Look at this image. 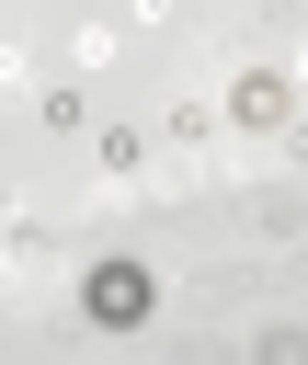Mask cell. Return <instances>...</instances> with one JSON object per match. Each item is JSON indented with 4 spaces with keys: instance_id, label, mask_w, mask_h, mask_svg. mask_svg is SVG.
Segmentation results:
<instances>
[{
    "instance_id": "obj_1",
    "label": "cell",
    "mask_w": 308,
    "mask_h": 365,
    "mask_svg": "<svg viewBox=\"0 0 308 365\" xmlns=\"http://www.w3.org/2000/svg\"><path fill=\"white\" fill-rule=\"evenodd\" d=\"M80 319H91V331H148V319H160V262H137V251L80 262Z\"/></svg>"
},
{
    "instance_id": "obj_2",
    "label": "cell",
    "mask_w": 308,
    "mask_h": 365,
    "mask_svg": "<svg viewBox=\"0 0 308 365\" xmlns=\"http://www.w3.org/2000/svg\"><path fill=\"white\" fill-rule=\"evenodd\" d=\"M217 103H228L240 137H285V125H297V80H285V68H228Z\"/></svg>"
},
{
    "instance_id": "obj_3",
    "label": "cell",
    "mask_w": 308,
    "mask_h": 365,
    "mask_svg": "<svg viewBox=\"0 0 308 365\" xmlns=\"http://www.w3.org/2000/svg\"><path fill=\"white\" fill-rule=\"evenodd\" d=\"M240 217H251V240H297V228H308L297 194H240Z\"/></svg>"
},
{
    "instance_id": "obj_4",
    "label": "cell",
    "mask_w": 308,
    "mask_h": 365,
    "mask_svg": "<svg viewBox=\"0 0 308 365\" xmlns=\"http://www.w3.org/2000/svg\"><path fill=\"white\" fill-rule=\"evenodd\" d=\"M34 125H46V137H80V125H91V103H80V91H68V80H57V91H46V103H34Z\"/></svg>"
},
{
    "instance_id": "obj_5",
    "label": "cell",
    "mask_w": 308,
    "mask_h": 365,
    "mask_svg": "<svg viewBox=\"0 0 308 365\" xmlns=\"http://www.w3.org/2000/svg\"><path fill=\"white\" fill-rule=\"evenodd\" d=\"M103 171L137 182V171H148V137H137V125H103Z\"/></svg>"
},
{
    "instance_id": "obj_6",
    "label": "cell",
    "mask_w": 308,
    "mask_h": 365,
    "mask_svg": "<svg viewBox=\"0 0 308 365\" xmlns=\"http://www.w3.org/2000/svg\"><path fill=\"white\" fill-rule=\"evenodd\" d=\"M251 365H308V331H297V319H274V331H251Z\"/></svg>"
},
{
    "instance_id": "obj_7",
    "label": "cell",
    "mask_w": 308,
    "mask_h": 365,
    "mask_svg": "<svg viewBox=\"0 0 308 365\" xmlns=\"http://www.w3.org/2000/svg\"><path fill=\"white\" fill-rule=\"evenodd\" d=\"M0 228H11V182H0Z\"/></svg>"
},
{
    "instance_id": "obj_8",
    "label": "cell",
    "mask_w": 308,
    "mask_h": 365,
    "mask_svg": "<svg viewBox=\"0 0 308 365\" xmlns=\"http://www.w3.org/2000/svg\"><path fill=\"white\" fill-rule=\"evenodd\" d=\"M217 11H240V0H217Z\"/></svg>"
},
{
    "instance_id": "obj_9",
    "label": "cell",
    "mask_w": 308,
    "mask_h": 365,
    "mask_svg": "<svg viewBox=\"0 0 308 365\" xmlns=\"http://www.w3.org/2000/svg\"><path fill=\"white\" fill-rule=\"evenodd\" d=\"M297 23H308V11H297Z\"/></svg>"
}]
</instances>
